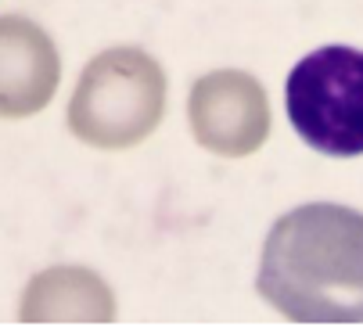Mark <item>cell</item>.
Wrapping results in <instances>:
<instances>
[{
    "label": "cell",
    "instance_id": "5b68a950",
    "mask_svg": "<svg viewBox=\"0 0 363 327\" xmlns=\"http://www.w3.org/2000/svg\"><path fill=\"white\" fill-rule=\"evenodd\" d=\"M62 62L36 22L0 15V119L36 116L55 97Z\"/></svg>",
    "mask_w": 363,
    "mask_h": 327
},
{
    "label": "cell",
    "instance_id": "7a4b0ae2",
    "mask_svg": "<svg viewBox=\"0 0 363 327\" xmlns=\"http://www.w3.org/2000/svg\"><path fill=\"white\" fill-rule=\"evenodd\" d=\"M162 112V65L137 47H116L83 69L69 101V130L90 148L123 151L151 137Z\"/></svg>",
    "mask_w": 363,
    "mask_h": 327
},
{
    "label": "cell",
    "instance_id": "3957f363",
    "mask_svg": "<svg viewBox=\"0 0 363 327\" xmlns=\"http://www.w3.org/2000/svg\"><path fill=\"white\" fill-rule=\"evenodd\" d=\"M284 104L295 133L324 155H363V50L320 47L291 69Z\"/></svg>",
    "mask_w": 363,
    "mask_h": 327
},
{
    "label": "cell",
    "instance_id": "8992f818",
    "mask_svg": "<svg viewBox=\"0 0 363 327\" xmlns=\"http://www.w3.org/2000/svg\"><path fill=\"white\" fill-rule=\"evenodd\" d=\"M26 320H112V292L101 284L90 270L58 266L40 274L22 306Z\"/></svg>",
    "mask_w": 363,
    "mask_h": 327
},
{
    "label": "cell",
    "instance_id": "6da1fadb",
    "mask_svg": "<svg viewBox=\"0 0 363 327\" xmlns=\"http://www.w3.org/2000/svg\"><path fill=\"white\" fill-rule=\"evenodd\" d=\"M259 295L298 323L363 320V212L313 201L274 223Z\"/></svg>",
    "mask_w": 363,
    "mask_h": 327
},
{
    "label": "cell",
    "instance_id": "277c9868",
    "mask_svg": "<svg viewBox=\"0 0 363 327\" xmlns=\"http://www.w3.org/2000/svg\"><path fill=\"white\" fill-rule=\"evenodd\" d=\"M187 116L194 140L205 151L227 158L259 151L270 133V104L263 87L238 69L201 76L191 87Z\"/></svg>",
    "mask_w": 363,
    "mask_h": 327
}]
</instances>
